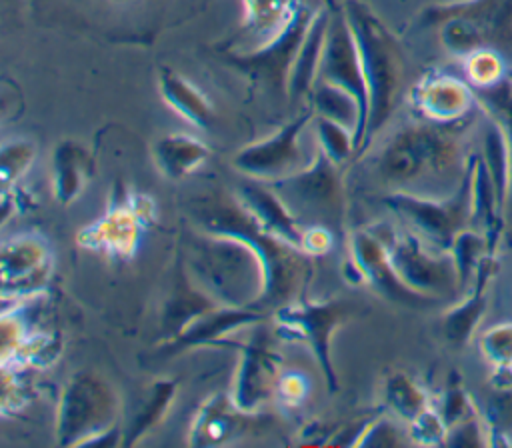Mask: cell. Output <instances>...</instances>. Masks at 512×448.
Instances as JSON below:
<instances>
[{
	"label": "cell",
	"mask_w": 512,
	"mask_h": 448,
	"mask_svg": "<svg viewBox=\"0 0 512 448\" xmlns=\"http://www.w3.org/2000/svg\"><path fill=\"white\" fill-rule=\"evenodd\" d=\"M190 280L222 306H256L266 290L260 254L246 242L192 226L182 234L180 256Z\"/></svg>",
	"instance_id": "2"
},
{
	"label": "cell",
	"mask_w": 512,
	"mask_h": 448,
	"mask_svg": "<svg viewBox=\"0 0 512 448\" xmlns=\"http://www.w3.org/2000/svg\"><path fill=\"white\" fill-rule=\"evenodd\" d=\"M236 198L244 208L276 238L300 248L304 226L296 220L284 200L274 192V188L260 180H240L234 188Z\"/></svg>",
	"instance_id": "19"
},
{
	"label": "cell",
	"mask_w": 512,
	"mask_h": 448,
	"mask_svg": "<svg viewBox=\"0 0 512 448\" xmlns=\"http://www.w3.org/2000/svg\"><path fill=\"white\" fill-rule=\"evenodd\" d=\"M318 80L334 84V86L346 90L348 94H352L362 108L364 128H366L368 88H366V80H364V72H362L358 44H356L354 32L348 24V18H346V12L342 6H338V8L330 6V20H328V30H326Z\"/></svg>",
	"instance_id": "13"
},
{
	"label": "cell",
	"mask_w": 512,
	"mask_h": 448,
	"mask_svg": "<svg viewBox=\"0 0 512 448\" xmlns=\"http://www.w3.org/2000/svg\"><path fill=\"white\" fill-rule=\"evenodd\" d=\"M62 350V342L52 334H28L22 344L2 360V366H12L20 370L46 368L50 366Z\"/></svg>",
	"instance_id": "30"
},
{
	"label": "cell",
	"mask_w": 512,
	"mask_h": 448,
	"mask_svg": "<svg viewBox=\"0 0 512 448\" xmlns=\"http://www.w3.org/2000/svg\"><path fill=\"white\" fill-rule=\"evenodd\" d=\"M356 302L332 298L312 302L306 296L272 310L276 330L290 340L304 342L314 354L330 392L338 390V376L330 356L334 332L356 316Z\"/></svg>",
	"instance_id": "7"
},
{
	"label": "cell",
	"mask_w": 512,
	"mask_h": 448,
	"mask_svg": "<svg viewBox=\"0 0 512 448\" xmlns=\"http://www.w3.org/2000/svg\"><path fill=\"white\" fill-rule=\"evenodd\" d=\"M2 300L34 298L52 276L54 256L38 232H18L2 242Z\"/></svg>",
	"instance_id": "10"
},
{
	"label": "cell",
	"mask_w": 512,
	"mask_h": 448,
	"mask_svg": "<svg viewBox=\"0 0 512 448\" xmlns=\"http://www.w3.org/2000/svg\"><path fill=\"white\" fill-rule=\"evenodd\" d=\"M188 212L192 226L234 236L260 254L266 270V290L258 308L272 314L274 308L304 296L312 278V258L262 228L234 192H208L192 200Z\"/></svg>",
	"instance_id": "1"
},
{
	"label": "cell",
	"mask_w": 512,
	"mask_h": 448,
	"mask_svg": "<svg viewBox=\"0 0 512 448\" xmlns=\"http://www.w3.org/2000/svg\"><path fill=\"white\" fill-rule=\"evenodd\" d=\"M152 158L166 180L180 182L206 164L210 148L192 134L172 132L154 140Z\"/></svg>",
	"instance_id": "25"
},
{
	"label": "cell",
	"mask_w": 512,
	"mask_h": 448,
	"mask_svg": "<svg viewBox=\"0 0 512 448\" xmlns=\"http://www.w3.org/2000/svg\"><path fill=\"white\" fill-rule=\"evenodd\" d=\"M308 104L312 106L316 116L330 118V120L354 130L356 150H358L362 132H364V116H362L360 104L356 102V98L352 94H348L346 90H342L334 84L318 80L308 98Z\"/></svg>",
	"instance_id": "28"
},
{
	"label": "cell",
	"mask_w": 512,
	"mask_h": 448,
	"mask_svg": "<svg viewBox=\"0 0 512 448\" xmlns=\"http://www.w3.org/2000/svg\"><path fill=\"white\" fill-rule=\"evenodd\" d=\"M178 392V382L172 378H160L150 384L144 398L132 412L124 432H122V446H134L144 436H148L168 414L172 400Z\"/></svg>",
	"instance_id": "27"
},
{
	"label": "cell",
	"mask_w": 512,
	"mask_h": 448,
	"mask_svg": "<svg viewBox=\"0 0 512 448\" xmlns=\"http://www.w3.org/2000/svg\"><path fill=\"white\" fill-rule=\"evenodd\" d=\"M94 176V160L88 148L76 140H60L52 152V196L68 206L84 192Z\"/></svg>",
	"instance_id": "22"
},
{
	"label": "cell",
	"mask_w": 512,
	"mask_h": 448,
	"mask_svg": "<svg viewBox=\"0 0 512 448\" xmlns=\"http://www.w3.org/2000/svg\"><path fill=\"white\" fill-rule=\"evenodd\" d=\"M158 90L164 104L184 122L200 130H208L212 126L216 118L214 106L210 104L206 94L180 72L166 66L160 68Z\"/></svg>",
	"instance_id": "24"
},
{
	"label": "cell",
	"mask_w": 512,
	"mask_h": 448,
	"mask_svg": "<svg viewBox=\"0 0 512 448\" xmlns=\"http://www.w3.org/2000/svg\"><path fill=\"white\" fill-rule=\"evenodd\" d=\"M354 32L368 88V120L356 156H362L392 118L404 84V60L396 36L362 0L342 4Z\"/></svg>",
	"instance_id": "3"
},
{
	"label": "cell",
	"mask_w": 512,
	"mask_h": 448,
	"mask_svg": "<svg viewBox=\"0 0 512 448\" xmlns=\"http://www.w3.org/2000/svg\"><path fill=\"white\" fill-rule=\"evenodd\" d=\"M452 158V142L430 126H406L398 130L376 156L374 168L390 192L416 194L430 176L442 174Z\"/></svg>",
	"instance_id": "6"
},
{
	"label": "cell",
	"mask_w": 512,
	"mask_h": 448,
	"mask_svg": "<svg viewBox=\"0 0 512 448\" xmlns=\"http://www.w3.org/2000/svg\"><path fill=\"white\" fill-rule=\"evenodd\" d=\"M330 20V6L316 8L314 18L310 22V28L294 56L290 74H288V98L290 100H306L318 82V70L320 60L324 52V40Z\"/></svg>",
	"instance_id": "23"
},
{
	"label": "cell",
	"mask_w": 512,
	"mask_h": 448,
	"mask_svg": "<svg viewBox=\"0 0 512 448\" xmlns=\"http://www.w3.org/2000/svg\"><path fill=\"white\" fill-rule=\"evenodd\" d=\"M314 132L318 148L338 166L356 156V136L344 124L314 114Z\"/></svg>",
	"instance_id": "31"
},
{
	"label": "cell",
	"mask_w": 512,
	"mask_h": 448,
	"mask_svg": "<svg viewBox=\"0 0 512 448\" xmlns=\"http://www.w3.org/2000/svg\"><path fill=\"white\" fill-rule=\"evenodd\" d=\"M244 18L238 38L240 48L234 52L256 50L274 40L306 4L304 0H242Z\"/></svg>",
	"instance_id": "20"
},
{
	"label": "cell",
	"mask_w": 512,
	"mask_h": 448,
	"mask_svg": "<svg viewBox=\"0 0 512 448\" xmlns=\"http://www.w3.org/2000/svg\"><path fill=\"white\" fill-rule=\"evenodd\" d=\"M312 120L314 110L310 104H306L298 116L282 124L276 132L240 148L232 156L234 170L246 178L266 184L298 172L312 160H306V154L300 146V136Z\"/></svg>",
	"instance_id": "8"
},
{
	"label": "cell",
	"mask_w": 512,
	"mask_h": 448,
	"mask_svg": "<svg viewBox=\"0 0 512 448\" xmlns=\"http://www.w3.org/2000/svg\"><path fill=\"white\" fill-rule=\"evenodd\" d=\"M384 402L392 414H396L406 424L414 422L422 412L428 410L426 396L404 372H394L384 384Z\"/></svg>",
	"instance_id": "29"
},
{
	"label": "cell",
	"mask_w": 512,
	"mask_h": 448,
	"mask_svg": "<svg viewBox=\"0 0 512 448\" xmlns=\"http://www.w3.org/2000/svg\"><path fill=\"white\" fill-rule=\"evenodd\" d=\"M348 256L358 266L362 284H366L372 292L386 298L388 302L402 306H422L434 300L408 288L402 282L390 260L388 242L380 232H376V228L354 230L348 240Z\"/></svg>",
	"instance_id": "12"
},
{
	"label": "cell",
	"mask_w": 512,
	"mask_h": 448,
	"mask_svg": "<svg viewBox=\"0 0 512 448\" xmlns=\"http://www.w3.org/2000/svg\"><path fill=\"white\" fill-rule=\"evenodd\" d=\"M402 430L386 416H370L354 446H398L402 444Z\"/></svg>",
	"instance_id": "34"
},
{
	"label": "cell",
	"mask_w": 512,
	"mask_h": 448,
	"mask_svg": "<svg viewBox=\"0 0 512 448\" xmlns=\"http://www.w3.org/2000/svg\"><path fill=\"white\" fill-rule=\"evenodd\" d=\"M240 356L232 380L230 396L234 404L258 414L270 400H274L276 380L280 376V354L272 346L266 330H256L244 344H238Z\"/></svg>",
	"instance_id": "11"
},
{
	"label": "cell",
	"mask_w": 512,
	"mask_h": 448,
	"mask_svg": "<svg viewBox=\"0 0 512 448\" xmlns=\"http://www.w3.org/2000/svg\"><path fill=\"white\" fill-rule=\"evenodd\" d=\"M412 102L418 112L436 122H448L458 118L468 106L466 88L446 76L422 80L414 92Z\"/></svg>",
	"instance_id": "26"
},
{
	"label": "cell",
	"mask_w": 512,
	"mask_h": 448,
	"mask_svg": "<svg viewBox=\"0 0 512 448\" xmlns=\"http://www.w3.org/2000/svg\"><path fill=\"white\" fill-rule=\"evenodd\" d=\"M256 416L240 410L230 392H216L196 410L188 430V444L196 448L230 444L250 430Z\"/></svg>",
	"instance_id": "18"
},
{
	"label": "cell",
	"mask_w": 512,
	"mask_h": 448,
	"mask_svg": "<svg viewBox=\"0 0 512 448\" xmlns=\"http://www.w3.org/2000/svg\"><path fill=\"white\" fill-rule=\"evenodd\" d=\"M402 220L410 222L420 236L448 246L464 216V194H456L452 200H432L418 194L390 192L382 200Z\"/></svg>",
	"instance_id": "17"
},
{
	"label": "cell",
	"mask_w": 512,
	"mask_h": 448,
	"mask_svg": "<svg viewBox=\"0 0 512 448\" xmlns=\"http://www.w3.org/2000/svg\"><path fill=\"white\" fill-rule=\"evenodd\" d=\"M316 8L304 4L292 22L268 44L248 52H228L226 62L240 74L248 76L254 84L266 88L270 94L288 98V74L294 56L310 28Z\"/></svg>",
	"instance_id": "9"
},
{
	"label": "cell",
	"mask_w": 512,
	"mask_h": 448,
	"mask_svg": "<svg viewBox=\"0 0 512 448\" xmlns=\"http://www.w3.org/2000/svg\"><path fill=\"white\" fill-rule=\"evenodd\" d=\"M302 226H326L340 234L344 224V182L340 166L320 148L298 172L270 182Z\"/></svg>",
	"instance_id": "5"
},
{
	"label": "cell",
	"mask_w": 512,
	"mask_h": 448,
	"mask_svg": "<svg viewBox=\"0 0 512 448\" xmlns=\"http://www.w3.org/2000/svg\"><path fill=\"white\" fill-rule=\"evenodd\" d=\"M308 392H310V382L304 372L296 368L284 370L276 380L274 402L284 410H294L306 402Z\"/></svg>",
	"instance_id": "33"
},
{
	"label": "cell",
	"mask_w": 512,
	"mask_h": 448,
	"mask_svg": "<svg viewBox=\"0 0 512 448\" xmlns=\"http://www.w3.org/2000/svg\"><path fill=\"white\" fill-rule=\"evenodd\" d=\"M120 398L116 388L94 370L74 372L62 388L56 410V444H122L118 434Z\"/></svg>",
	"instance_id": "4"
},
{
	"label": "cell",
	"mask_w": 512,
	"mask_h": 448,
	"mask_svg": "<svg viewBox=\"0 0 512 448\" xmlns=\"http://www.w3.org/2000/svg\"><path fill=\"white\" fill-rule=\"evenodd\" d=\"M36 158V144L28 138H12L0 150V182L2 190L18 186V180L28 172Z\"/></svg>",
	"instance_id": "32"
},
{
	"label": "cell",
	"mask_w": 512,
	"mask_h": 448,
	"mask_svg": "<svg viewBox=\"0 0 512 448\" xmlns=\"http://www.w3.org/2000/svg\"><path fill=\"white\" fill-rule=\"evenodd\" d=\"M384 238L388 242L390 260L408 288L432 298V292L448 290L454 282L456 270L452 262L428 252L420 236L392 232Z\"/></svg>",
	"instance_id": "16"
},
{
	"label": "cell",
	"mask_w": 512,
	"mask_h": 448,
	"mask_svg": "<svg viewBox=\"0 0 512 448\" xmlns=\"http://www.w3.org/2000/svg\"><path fill=\"white\" fill-rule=\"evenodd\" d=\"M272 314L268 310L256 308V306H214L212 310L204 312L202 316L194 318L186 328H182L176 336L162 340L156 350L154 356L164 360V358H174L182 352L194 350V348H202V346H210L222 338H228L230 334L248 328L252 324H258L266 318H270Z\"/></svg>",
	"instance_id": "15"
},
{
	"label": "cell",
	"mask_w": 512,
	"mask_h": 448,
	"mask_svg": "<svg viewBox=\"0 0 512 448\" xmlns=\"http://www.w3.org/2000/svg\"><path fill=\"white\" fill-rule=\"evenodd\" d=\"M218 306L206 292H202L188 276L180 256L176 260V272L172 276V288L164 300L162 308V324L160 334L162 340L176 336L182 328H186L194 318Z\"/></svg>",
	"instance_id": "21"
},
{
	"label": "cell",
	"mask_w": 512,
	"mask_h": 448,
	"mask_svg": "<svg viewBox=\"0 0 512 448\" xmlns=\"http://www.w3.org/2000/svg\"><path fill=\"white\" fill-rule=\"evenodd\" d=\"M150 224L138 214L130 200V188H126L100 216L76 234L78 246L100 252L114 260L132 258L138 248L142 234Z\"/></svg>",
	"instance_id": "14"
},
{
	"label": "cell",
	"mask_w": 512,
	"mask_h": 448,
	"mask_svg": "<svg viewBox=\"0 0 512 448\" xmlns=\"http://www.w3.org/2000/svg\"><path fill=\"white\" fill-rule=\"evenodd\" d=\"M336 242V234L326 226H304L300 250L310 258L326 256Z\"/></svg>",
	"instance_id": "35"
}]
</instances>
